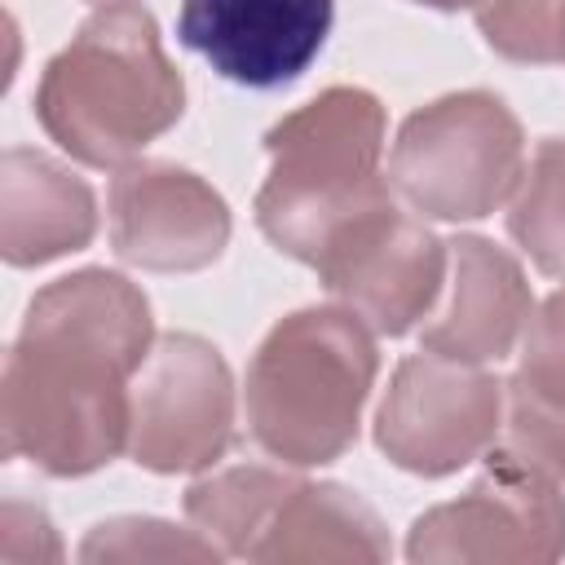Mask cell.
<instances>
[{
	"mask_svg": "<svg viewBox=\"0 0 565 565\" xmlns=\"http://www.w3.org/2000/svg\"><path fill=\"white\" fill-rule=\"evenodd\" d=\"M393 543L375 508L335 481H300L252 552L265 565H380Z\"/></svg>",
	"mask_w": 565,
	"mask_h": 565,
	"instance_id": "14",
	"label": "cell"
},
{
	"mask_svg": "<svg viewBox=\"0 0 565 565\" xmlns=\"http://www.w3.org/2000/svg\"><path fill=\"white\" fill-rule=\"evenodd\" d=\"M375 371L371 327L353 309L313 305L287 313L247 362L243 406L256 446L291 468L335 463L358 441Z\"/></svg>",
	"mask_w": 565,
	"mask_h": 565,
	"instance_id": "4",
	"label": "cell"
},
{
	"mask_svg": "<svg viewBox=\"0 0 565 565\" xmlns=\"http://www.w3.org/2000/svg\"><path fill=\"white\" fill-rule=\"evenodd\" d=\"M406 556L415 565H552L565 556L561 481L490 446L459 499L415 516Z\"/></svg>",
	"mask_w": 565,
	"mask_h": 565,
	"instance_id": "6",
	"label": "cell"
},
{
	"mask_svg": "<svg viewBox=\"0 0 565 565\" xmlns=\"http://www.w3.org/2000/svg\"><path fill=\"white\" fill-rule=\"evenodd\" d=\"M234 441V375L194 331L154 335L128 384V455L146 472H203Z\"/></svg>",
	"mask_w": 565,
	"mask_h": 565,
	"instance_id": "7",
	"label": "cell"
},
{
	"mask_svg": "<svg viewBox=\"0 0 565 565\" xmlns=\"http://www.w3.org/2000/svg\"><path fill=\"white\" fill-rule=\"evenodd\" d=\"M300 481L305 477H296L291 463L287 468H274V463H234V468H221V472L199 477L185 490V516L225 556L252 561V552L269 534L278 508L287 503V494Z\"/></svg>",
	"mask_w": 565,
	"mask_h": 565,
	"instance_id": "15",
	"label": "cell"
},
{
	"mask_svg": "<svg viewBox=\"0 0 565 565\" xmlns=\"http://www.w3.org/2000/svg\"><path fill=\"white\" fill-rule=\"evenodd\" d=\"M499 424L503 380L424 349L397 362L375 406V446L402 472L450 477L494 446Z\"/></svg>",
	"mask_w": 565,
	"mask_h": 565,
	"instance_id": "8",
	"label": "cell"
},
{
	"mask_svg": "<svg viewBox=\"0 0 565 565\" xmlns=\"http://www.w3.org/2000/svg\"><path fill=\"white\" fill-rule=\"evenodd\" d=\"M494 450L565 481V406H556L552 397L534 393L525 380L512 375L503 384V424Z\"/></svg>",
	"mask_w": 565,
	"mask_h": 565,
	"instance_id": "18",
	"label": "cell"
},
{
	"mask_svg": "<svg viewBox=\"0 0 565 565\" xmlns=\"http://www.w3.org/2000/svg\"><path fill=\"white\" fill-rule=\"evenodd\" d=\"M154 344L150 300L115 269L40 287L0 375L4 455L88 477L128 450V384Z\"/></svg>",
	"mask_w": 565,
	"mask_h": 565,
	"instance_id": "1",
	"label": "cell"
},
{
	"mask_svg": "<svg viewBox=\"0 0 565 565\" xmlns=\"http://www.w3.org/2000/svg\"><path fill=\"white\" fill-rule=\"evenodd\" d=\"M0 561H4V565L62 561L57 530H53V521L44 516L40 503L4 499V508H0Z\"/></svg>",
	"mask_w": 565,
	"mask_h": 565,
	"instance_id": "21",
	"label": "cell"
},
{
	"mask_svg": "<svg viewBox=\"0 0 565 565\" xmlns=\"http://www.w3.org/2000/svg\"><path fill=\"white\" fill-rule=\"evenodd\" d=\"M313 269L375 335H406L441 296L446 243L388 199L344 225Z\"/></svg>",
	"mask_w": 565,
	"mask_h": 565,
	"instance_id": "9",
	"label": "cell"
},
{
	"mask_svg": "<svg viewBox=\"0 0 565 565\" xmlns=\"http://www.w3.org/2000/svg\"><path fill=\"white\" fill-rule=\"evenodd\" d=\"M185 110V79L141 4L97 9L35 88L40 128L88 168H124Z\"/></svg>",
	"mask_w": 565,
	"mask_h": 565,
	"instance_id": "2",
	"label": "cell"
},
{
	"mask_svg": "<svg viewBox=\"0 0 565 565\" xmlns=\"http://www.w3.org/2000/svg\"><path fill=\"white\" fill-rule=\"evenodd\" d=\"M225 552L199 530H177L154 516H110L88 530L79 561H221Z\"/></svg>",
	"mask_w": 565,
	"mask_h": 565,
	"instance_id": "19",
	"label": "cell"
},
{
	"mask_svg": "<svg viewBox=\"0 0 565 565\" xmlns=\"http://www.w3.org/2000/svg\"><path fill=\"white\" fill-rule=\"evenodd\" d=\"M530 313L534 296L516 256L481 234H459L446 243V282L419 331V349L486 366L516 349Z\"/></svg>",
	"mask_w": 565,
	"mask_h": 565,
	"instance_id": "12",
	"label": "cell"
},
{
	"mask_svg": "<svg viewBox=\"0 0 565 565\" xmlns=\"http://www.w3.org/2000/svg\"><path fill=\"white\" fill-rule=\"evenodd\" d=\"M525 172V132L486 88L446 93L411 110L388 154V185L428 221H481Z\"/></svg>",
	"mask_w": 565,
	"mask_h": 565,
	"instance_id": "5",
	"label": "cell"
},
{
	"mask_svg": "<svg viewBox=\"0 0 565 565\" xmlns=\"http://www.w3.org/2000/svg\"><path fill=\"white\" fill-rule=\"evenodd\" d=\"M516 380H525L534 393L565 406V287L552 291L521 331V366Z\"/></svg>",
	"mask_w": 565,
	"mask_h": 565,
	"instance_id": "20",
	"label": "cell"
},
{
	"mask_svg": "<svg viewBox=\"0 0 565 565\" xmlns=\"http://www.w3.org/2000/svg\"><path fill=\"white\" fill-rule=\"evenodd\" d=\"M481 40L508 62H565V0H477Z\"/></svg>",
	"mask_w": 565,
	"mask_h": 565,
	"instance_id": "17",
	"label": "cell"
},
{
	"mask_svg": "<svg viewBox=\"0 0 565 565\" xmlns=\"http://www.w3.org/2000/svg\"><path fill=\"white\" fill-rule=\"evenodd\" d=\"M93 234V185L44 150L9 146L0 159V256L13 269H35L88 247Z\"/></svg>",
	"mask_w": 565,
	"mask_h": 565,
	"instance_id": "13",
	"label": "cell"
},
{
	"mask_svg": "<svg viewBox=\"0 0 565 565\" xmlns=\"http://www.w3.org/2000/svg\"><path fill=\"white\" fill-rule=\"evenodd\" d=\"M335 22V0H181L177 35L221 79L282 88L309 71Z\"/></svg>",
	"mask_w": 565,
	"mask_h": 565,
	"instance_id": "11",
	"label": "cell"
},
{
	"mask_svg": "<svg viewBox=\"0 0 565 565\" xmlns=\"http://www.w3.org/2000/svg\"><path fill=\"white\" fill-rule=\"evenodd\" d=\"M508 234L539 274L565 278V137H543L508 199Z\"/></svg>",
	"mask_w": 565,
	"mask_h": 565,
	"instance_id": "16",
	"label": "cell"
},
{
	"mask_svg": "<svg viewBox=\"0 0 565 565\" xmlns=\"http://www.w3.org/2000/svg\"><path fill=\"white\" fill-rule=\"evenodd\" d=\"M110 247L150 274H194L230 243V203L199 172L163 159H132L110 181Z\"/></svg>",
	"mask_w": 565,
	"mask_h": 565,
	"instance_id": "10",
	"label": "cell"
},
{
	"mask_svg": "<svg viewBox=\"0 0 565 565\" xmlns=\"http://www.w3.org/2000/svg\"><path fill=\"white\" fill-rule=\"evenodd\" d=\"M411 4H428V9H472L477 0H411Z\"/></svg>",
	"mask_w": 565,
	"mask_h": 565,
	"instance_id": "22",
	"label": "cell"
},
{
	"mask_svg": "<svg viewBox=\"0 0 565 565\" xmlns=\"http://www.w3.org/2000/svg\"><path fill=\"white\" fill-rule=\"evenodd\" d=\"M88 4H97V9H110V4H132V0H88Z\"/></svg>",
	"mask_w": 565,
	"mask_h": 565,
	"instance_id": "23",
	"label": "cell"
},
{
	"mask_svg": "<svg viewBox=\"0 0 565 565\" xmlns=\"http://www.w3.org/2000/svg\"><path fill=\"white\" fill-rule=\"evenodd\" d=\"M384 106L375 93L335 84L265 132L269 177L256 190L260 234L300 265H318L331 238L393 199L380 177Z\"/></svg>",
	"mask_w": 565,
	"mask_h": 565,
	"instance_id": "3",
	"label": "cell"
}]
</instances>
